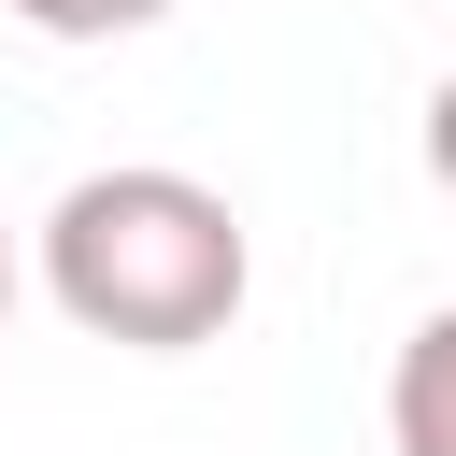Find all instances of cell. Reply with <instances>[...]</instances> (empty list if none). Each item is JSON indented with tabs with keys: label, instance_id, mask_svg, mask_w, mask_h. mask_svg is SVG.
Returning <instances> with one entry per match:
<instances>
[{
	"label": "cell",
	"instance_id": "obj_1",
	"mask_svg": "<svg viewBox=\"0 0 456 456\" xmlns=\"http://www.w3.org/2000/svg\"><path fill=\"white\" fill-rule=\"evenodd\" d=\"M43 285L86 342H128V356H185V342H228L242 285H256V242L242 214L200 185V171H86L57 214H43Z\"/></svg>",
	"mask_w": 456,
	"mask_h": 456
},
{
	"label": "cell",
	"instance_id": "obj_2",
	"mask_svg": "<svg viewBox=\"0 0 456 456\" xmlns=\"http://www.w3.org/2000/svg\"><path fill=\"white\" fill-rule=\"evenodd\" d=\"M385 428H399V456H456V314H428V328L399 342V370H385Z\"/></svg>",
	"mask_w": 456,
	"mask_h": 456
},
{
	"label": "cell",
	"instance_id": "obj_3",
	"mask_svg": "<svg viewBox=\"0 0 456 456\" xmlns=\"http://www.w3.org/2000/svg\"><path fill=\"white\" fill-rule=\"evenodd\" d=\"M14 28H43V43H128V28H157L171 0H0Z\"/></svg>",
	"mask_w": 456,
	"mask_h": 456
},
{
	"label": "cell",
	"instance_id": "obj_4",
	"mask_svg": "<svg viewBox=\"0 0 456 456\" xmlns=\"http://www.w3.org/2000/svg\"><path fill=\"white\" fill-rule=\"evenodd\" d=\"M428 171L456 185V71H442V100H428Z\"/></svg>",
	"mask_w": 456,
	"mask_h": 456
},
{
	"label": "cell",
	"instance_id": "obj_5",
	"mask_svg": "<svg viewBox=\"0 0 456 456\" xmlns=\"http://www.w3.org/2000/svg\"><path fill=\"white\" fill-rule=\"evenodd\" d=\"M0 328H14V228H0Z\"/></svg>",
	"mask_w": 456,
	"mask_h": 456
}]
</instances>
